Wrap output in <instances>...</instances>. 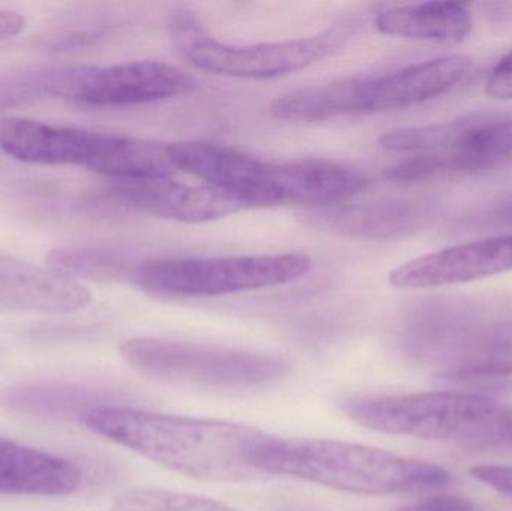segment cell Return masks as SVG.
Returning a JSON list of instances; mask_svg holds the SVG:
<instances>
[{
    "label": "cell",
    "mask_w": 512,
    "mask_h": 511,
    "mask_svg": "<svg viewBox=\"0 0 512 511\" xmlns=\"http://www.w3.org/2000/svg\"><path fill=\"white\" fill-rule=\"evenodd\" d=\"M87 429L183 476L236 482L252 473L264 432L239 423L99 405L81 413Z\"/></svg>",
    "instance_id": "1"
},
{
    "label": "cell",
    "mask_w": 512,
    "mask_h": 511,
    "mask_svg": "<svg viewBox=\"0 0 512 511\" xmlns=\"http://www.w3.org/2000/svg\"><path fill=\"white\" fill-rule=\"evenodd\" d=\"M255 471L295 477L360 495H391L444 488L450 474L427 462L345 441L264 437L251 455Z\"/></svg>",
    "instance_id": "2"
},
{
    "label": "cell",
    "mask_w": 512,
    "mask_h": 511,
    "mask_svg": "<svg viewBox=\"0 0 512 511\" xmlns=\"http://www.w3.org/2000/svg\"><path fill=\"white\" fill-rule=\"evenodd\" d=\"M0 150L26 164L72 165L114 180L161 179L177 171L170 144L27 117L0 119Z\"/></svg>",
    "instance_id": "3"
},
{
    "label": "cell",
    "mask_w": 512,
    "mask_h": 511,
    "mask_svg": "<svg viewBox=\"0 0 512 511\" xmlns=\"http://www.w3.org/2000/svg\"><path fill=\"white\" fill-rule=\"evenodd\" d=\"M502 410L487 396L465 392L363 396L343 404L349 419L372 431L462 443L496 440Z\"/></svg>",
    "instance_id": "4"
},
{
    "label": "cell",
    "mask_w": 512,
    "mask_h": 511,
    "mask_svg": "<svg viewBox=\"0 0 512 511\" xmlns=\"http://www.w3.org/2000/svg\"><path fill=\"white\" fill-rule=\"evenodd\" d=\"M131 368L153 380L210 390H251L286 374L279 357L200 342L134 338L120 345Z\"/></svg>",
    "instance_id": "5"
},
{
    "label": "cell",
    "mask_w": 512,
    "mask_h": 511,
    "mask_svg": "<svg viewBox=\"0 0 512 511\" xmlns=\"http://www.w3.org/2000/svg\"><path fill=\"white\" fill-rule=\"evenodd\" d=\"M313 260L303 252L239 257L162 258L138 264L132 282L164 296L213 297L289 284L309 275Z\"/></svg>",
    "instance_id": "6"
},
{
    "label": "cell",
    "mask_w": 512,
    "mask_h": 511,
    "mask_svg": "<svg viewBox=\"0 0 512 511\" xmlns=\"http://www.w3.org/2000/svg\"><path fill=\"white\" fill-rule=\"evenodd\" d=\"M171 38L180 56L201 71L237 78H276L294 74L333 54L348 38L345 27L319 35L258 44H227L207 32L188 11L174 14Z\"/></svg>",
    "instance_id": "7"
},
{
    "label": "cell",
    "mask_w": 512,
    "mask_h": 511,
    "mask_svg": "<svg viewBox=\"0 0 512 511\" xmlns=\"http://www.w3.org/2000/svg\"><path fill=\"white\" fill-rule=\"evenodd\" d=\"M195 89L197 81L183 69L156 60L48 68L50 96L98 107L150 104L189 95Z\"/></svg>",
    "instance_id": "8"
},
{
    "label": "cell",
    "mask_w": 512,
    "mask_h": 511,
    "mask_svg": "<svg viewBox=\"0 0 512 511\" xmlns=\"http://www.w3.org/2000/svg\"><path fill=\"white\" fill-rule=\"evenodd\" d=\"M177 171H185L204 185L239 198L248 209L282 203L273 165L222 144L185 141L170 144Z\"/></svg>",
    "instance_id": "9"
},
{
    "label": "cell",
    "mask_w": 512,
    "mask_h": 511,
    "mask_svg": "<svg viewBox=\"0 0 512 511\" xmlns=\"http://www.w3.org/2000/svg\"><path fill=\"white\" fill-rule=\"evenodd\" d=\"M105 192L108 203L114 206L188 224L216 221L248 209L233 195L207 185L177 182L171 177L116 180Z\"/></svg>",
    "instance_id": "10"
},
{
    "label": "cell",
    "mask_w": 512,
    "mask_h": 511,
    "mask_svg": "<svg viewBox=\"0 0 512 511\" xmlns=\"http://www.w3.org/2000/svg\"><path fill=\"white\" fill-rule=\"evenodd\" d=\"M441 215L435 198H387L364 204H336L304 213L306 224L358 239H402L432 227Z\"/></svg>",
    "instance_id": "11"
},
{
    "label": "cell",
    "mask_w": 512,
    "mask_h": 511,
    "mask_svg": "<svg viewBox=\"0 0 512 511\" xmlns=\"http://www.w3.org/2000/svg\"><path fill=\"white\" fill-rule=\"evenodd\" d=\"M512 270V233L441 249L391 270L390 284L400 290L465 284Z\"/></svg>",
    "instance_id": "12"
},
{
    "label": "cell",
    "mask_w": 512,
    "mask_h": 511,
    "mask_svg": "<svg viewBox=\"0 0 512 511\" xmlns=\"http://www.w3.org/2000/svg\"><path fill=\"white\" fill-rule=\"evenodd\" d=\"M472 57L450 54L381 75L358 77L360 113L399 110L453 89L471 71Z\"/></svg>",
    "instance_id": "13"
},
{
    "label": "cell",
    "mask_w": 512,
    "mask_h": 511,
    "mask_svg": "<svg viewBox=\"0 0 512 511\" xmlns=\"http://www.w3.org/2000/svg\"><path fill=\"white\" fill-rule=\"evenodd\" d=\"M90 302L92 294L81 282L0 254V308L69 314Z\"/></svg>",
    "instance_id": "14"
},
{
    "label": "cell",
    "mask_w": 512,
    "mask_h": 511,
    "mask_svg": "<svg viewBox=\"0 0 512 511\" xmlns=\"http://www.w3.org/2000/svg\"><path fill=\"white\" fill-rule=\"evenodd\" d=\"M83 485V473L72 462L0 438V494L65 497Z\"/></svg>",
    "instance_id": "15"
},
{
    "label": "cell",
    "mask_w": 512,
    "mask_h": 511,
    "mask_svg": "<svg viewBox=\"0 0 512 511\" xmlns=\"http://www.w3.org/2000/svg\"><path fill=\"white\" fill-rule=\"evenodd\" d=\"M280 201L336 206L363 191L367 179L345 165L324 159H301L273 165Z\"/></svg>",
    "instance_id": "16"
},
{
    "label": "cell",
    "mask_w": 512,
    "mask_h": 511,
    "mask_svg": "<svg viewBox=\"0 0 512 511\" xmlns=\"http://www.w3.org/2000/svg\"><path fill=\"white\" fill-rule=\"evenodd\" d=\"M379 32L415 41L459 44L474 27V15L463 3L426 2L385 9L376 20Z\"/></svg>",
    "instance_id": "17"
},
{
    "label": "cell",
    "mask_w": 512,
    "mask_h": 511,
    "mask_svg": "<svg viewBox=\"0 0 512 511\" xmlns=\"http://www.w3.org/2000/svg\"><path fill=\"white\" fill-rule=\"evenodd\" d=\"M448 176L489 173L512 159V114L481 113L474 128L450 152L441 153Z\"/></svg>",
    "instance_id": "18"
},
{
    "label": "cell",
    "mask_w": 512,
    "mask_h": 511,
    "mask_svg": "<svg viewBox=\"0 0 512 511\" xmlns=\"http://www.w3.org/2000/svg\"><path fill=\"white\" fill-rule=\"evenodd\" d=\"M47 263L51 270L60 275L92 281H108L125 273L131 278L134 270L128 269V264L119 252L89 245L60 246L50 251Z\"/></svg>",
    "instance_id": "19"
},
{
    "label": "cell",
    "mask_w": 512,
    "mask_h": 511,
    "mask_svg": "<svg viewBox=\"0 0 512 511\" xmlns=\"http://www.w3.org/2000/svg\"><path fill=\"white\" fill-rule=\"evenodd\" d=\"M480 114L433 125L409 126L382 135L381 146L393 152L447 153L457 146L480 120Z\"/></svg>",
    "instance_id": "20"
},
{
    "label": "cell",
    "mask_w": 512,
    "mask_h": 511,
    "mask_svg": "<svg viewBox=\"0 0 512 511\" xmlns=\"http://www.w3.org/2000/svg\"><path fill=\"white\" fill-rule=\"evenodd\" d=\"M111 511H239L197 495L164 489H135L117 498Z\"/></svg>",
    "instance_id": "21"
},
{
    "label": "cell",
    "mask_w": 512,
    "mask_h": 511,
    "mask_svg": "<svg viewBox=\"0 0 512 511\" xmlns=\"http://www.w3.org/2000/svg\"><path fill=\"white\" fill-rule=\"evenodd\" d=\"M42 69L0 74V111L45 98Z\"/></svg>",
    "instance_id": "22"
},
{
    "label": "cell",
    "mask_w": 512,
    "mask_h": 511,
    "mask_svg": "<svg viewBox=\"0 0 512 511\" xmlns=\"http://www.w3.org/2000/svg\"><path fill=\"white\" fill-rule=\"evenodd\" d=\"M385 176L394 182H424L448 176L447 162L441 153H421L403 159L385 170Z\"/></svg>",
    "instance_id": "23"
},
{
    "label": "cell",
    "mask_w": 512,
    "mask_h": 511,
    "mask_svg": "<svg viewBox=\"0 0 512 511\" xmlns=\"http://www.w3.org/2000/svg\"><path fill=\"white\" fill-rule=\"evenodd\" d=\"M486 93L496 101H512V51L502 57L490 72Z\"/></svg>",
    "instance_id": "24"
},
{
    "label": "cell",
    "mask_w": 512,
    "mask_h": 511,
    "mask_svg": "<svg viewBox=\"0 0 512 511\" xmlns=\"http://www.w3.org/2000/svg\"><path fill=\"white\" fill-rule=\"evenodd\" d=\"M471 474L478 482L512 498V467H508V465H478V467L472 468Z\"/></svg>",
    "instance_id": "25"
},
{
    "label": "cell",
    "mask_w": 512,
    "mask_h": 511,
    "mask_svg": "<svg viewBox=\"0 0 512 511\" xmlns=\"http://www.w3.org/2000/svg\"><path fill=\"white\" fill-rule=\"evenodd\" d=\"M399 511H478L471 501L459 497H435Z\"/></svg>",
    "instance_id": "26"
},
{
    "label": "cell",
    "mask_w": 512,
    "mask_h": 511,
    "mask_svg": "<svg viewBox=\"0 0 512 511\" xmlns=\"http://www.w3.org/2000/svg\"><path fill=\"white\" fill-rule=\"evenodd\" d=\"M484 230H512V195L480 216Z\"/></svg>",
    "instance_id": "27"
},
{
    "label": "cell",
    "mask_w": 512,
    "mask_h": 511,
    "mask_svg": "<svg viewBox=\"0 0 512 511\" xmlns=\"http://www.w3.org/2000/svg\"><path fill=\"white\" fill-rule=\"evenodd\" d=\"M26 27V18L15 11L9 9H0V39L12 38L23 32Z\"/></svg>",
    "instance_id": "28"
},
{
    "label": "cell",
    "mask_w": 512,
    "mask_h": 511,
    "mask_svg": "<svg viewBox=\"0 0 512 511\" xmlns=\"http://www.w3.org/2000/svg\"><path fill=\"white\" fill-rule=\"evenodd\" d=\"M484 17L492 23H510L512 21V3H483Z\"/></svg>",
    "instance_id": "29"
},
{
    "label": "cell",
    "mask_w": 512,
    "mask_h": 511,
    "mask_svg": "<svg viewBox=\"0 0 512 511\" xmlns=\"http://www.w3.org/2000/svg\"><path fill=\"white\" fill-rule=\"evenodd\" d=\"M496 440L512 446V408H504L496 428Z\"/></svg>",
    "instance_id": "30"
},
{
    "label": "cell",
    "mask_w": 512,
    "mask_h": 511,
    "mask_svg": "<svg viewBox=\"0 0 512 511\" xmlns=\"http://www.w3.org/2000/svg\"><path fill=\"white\" fill-rule=\"evenodd\" d=\"M301 511H306V510H301Z\"/></svg>",
    "instance_id": "31"
}]
</instances>
